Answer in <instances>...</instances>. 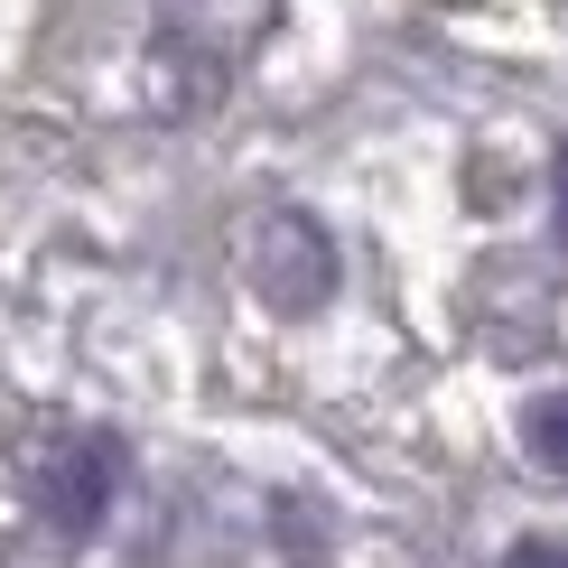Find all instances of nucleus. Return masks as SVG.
I'll return each instance as SVG.
<instances>
[{
	"label": "nucleus",
	"instance_id": "4",
	"mask_svg": "<svg viewBox=\"0 0 568 568\" xmlns=\"http://www.w3.org/2000/svg\"><path fill=\"white\" fill-rule=\"evenodd\" d=\"M550 205H559V252H568V150H559V169H550Z\"/></svg>",
	"mask_w": 568,
	"mask_h": 568
},
{
	"label": "nucleus",
	"instance_id": "3",
	"mask_svg": "<svg viewBox=\"0 0 568 568\" xmlns=\"http://www.w3.org/2000/svg\"><path fill=\"white\" fill-rule=\"evenodd\" d=\"M513 568H568V550L559 540H531V550H513Z\"/></svg>",
	"mask_w": 568,
	"mask_h": 568
},
{
	"label": "nucleus",
	"instance_id": "2",
	"mask_svg": "<svg viewBox=\"0 0 568 568\" xmlns=\"http://www.w3.org/2000/svg\"><path fill=\"white\" fill-rule=\"evenodd\" d=\"M523 447L550 466V476H568V392H540L523 410Z\"/></svg>",
	"mask_w": 568,
	"mask_h": 568
},
{
	"label": "nucleus",
	"instance_id": "1",
	"mask_svg": "<svg viewBox=\"0 0 568 568\" xmlns=\"http://www.w3.org/2000/svg\"><path fill=\"white\" fill-rule=\"evenodd\" d=\"M112 485H122V447L112 438H75V447H57V466L38 476V504L57 513L65 531H93L103 504H112Z\"/></svg>",
	"mask_w": 568,
	"mask_h": 568
}]
</instances>
